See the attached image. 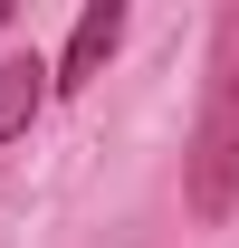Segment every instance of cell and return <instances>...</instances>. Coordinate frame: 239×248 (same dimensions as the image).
<instances>
[{"label":"cell","instance_id":"obj_1","mask_svg":"<svg viewBox=\"0 0 239 248\" xmlns=\"http://www.w3.org/2000/svg\"><path fill=\"white\" fill-rule=\"evenodd\" d=\"M182 191H191L201 219H230V210H239V29L220 38L201 124H191V153H182Z\"/></svg>","mask_w":239,"mask_h":248},{"label":"cell","instance_id":"obj_2","mask_svg":"<svg viewBox=\"0 0 239 248\" xmlns=\"http://www.w3.org/2000/svg\"><path fill=\"white\" fill-rule=\"evenodd\" d=\"M115 38H124V10H115V0H96L86 19H77V38H67V58H58V95L96 86V67L115 58Z\"/></svg>","mask_w":239,"mask_h":248},{"label":"cell","instance_id":"obj_3","mask_svg":"<svg viewBox=\"0 0 239 248\" xmlns=\"http://www.w3.org/2000/svg\"><path fill=\"white\" fill-rule=\"evenodd\" d=\"M48 86H58V67H38V58H0V143H10V134H29V115L48 105Z\"/></svg>","mask_w":239,"mask_h":248},{"label":"cell","instance_id":"obj_4","mask_svg":"<svg viewBox=\"0 0 239 248\" xmlns=\"http://www.w3.org/2000/svg\"><path fill=\"white\" fill-rule=\"evenodd\" d=\"M0 29H10V0H0Z\"/></svg>","mask_w":239,"mask_h":248}]
</instances>
